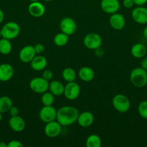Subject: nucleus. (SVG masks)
<instances>
[{
  "label": "nucleus",
  "instance_id": "6",
  "mask_svg": "<svg viewBox=\"0 0 147 147\" xmlns=\"http://www.w3.org/2000/svg\"><path fill=\"white\" fill-rule=\"evenodd\" d=\"M49 82L43 77H35L30 80L29 86L30 90L34 93L42 94L48 90Z\"/></svg>",
  "mask_w": 147,
  "mask_h": 147
},
{
  "label": "nucleus",
  "instance_id": "25",
  "mask_svg": "<svg viewBox=\"0 0 147 147\" xmlns=\"http://www.w3.org/2000/svg\"><path fill=\"white\" fill-rule=\"evenodd\" d=\"M69 40V36L63 32H59L53 37V42L58 47H63L66 45Z\"/></svg>",
  "mask_w": 147,
  "mask_h": 147
},
{
  "label": "nucleus",
  "instance_id": "13",
  "mask_svg": "<svg viewBox=\"0 0 147 147\" xmlns=\"http://www.w3.org/2000/svg\"><path fill=\"white\" fill-rule=\"evenodd\" d=\"M100 7L104 12L112 14L118 12L120 7L118 0H101Z\"/></svg>",
  "mask_w": 147,
  "mask_h": 147
},
{
  "label": "nucleus",
  "instance_id": "31",
  "mask_svg": "<svg viewBox=\"0 0 147 147\" xmlns=\"http://www.w3.org/2000/svg\"><path fill=\"white\" fill-rule=\"evenodd\" d=\"M34 49L36 54L40 55L45 51V46L42 43H37L34 45Z\"/></svg>",
  "mask_w": 147,
  "mask_h": 147
},
{
  "label": "nucleus",
  "instance_id": "22",
  "mask_svg": "<svg viewBox=\"0 0 147 147\" xmlns=\"http://www.w3.org/2000/svg\"><path fill=\"white\" fill-rule=\"evenodd\" d=\"M131 55L137 59H141L145 57L147 53V48L145 45L142 43H135L131 47Z\"/></svg>",
  "mask_w": 147,
  "mask_h": 147
},
{
  "label": "nucleus",
  "instance_id": "29",
  "mask_svg": "<svg viewBox=\"0 0 147 147\" xmlns=\"http://www.w3.org/2000/svg\"><path fill=\"white\" fill-rule=\"evenodd\" d=\"M138 112L141 118L147 119V100H143L138 104Z\"/></svg>",
  "mask_w": 147,
  "mask_h": 147
},
{
  "label": "nucleus",
  "instance_id": "21",
  "mask_svg": "<svg viewBox=\"0 0 147 147\" xmlns=\"http://www.w3.org/2000/svg\"><path fill=\"white\" fill-rule=\"evenodd\" d=\"M95 71L88 66H84L79 69L78 76L81 80L84 82H90L95 78Z\"/></svg>",
  "mask_w": 147,
  "mask_h": 147
},
{
  "label": "nucleus",
  "instance_id": "28",
  "mask_svg": "<svg viewBox=\"0 0 147 147\" xmlns=\"http://www.w3.org/2000/svg\"><path fill=\"white\" fill-rule=\"evenodd\" d=\"M40 100L43 106H53L55 101V96H53L50 91H46L42 93Z\"/></svg>",
  "mask_w": 147,
  "mask_h": 147
},
{
  "label": "nucleus",
  "instance_id": "8",
  "mask_svg": "<svg viewBox=\"0 0 147 147\" xmlns=\"http://www.w3.org/2000/svg\"><path fill=\"white\" fill-rule=\"evenodd\" d=\"M59 28L61 32L68 34L69 36L74 34L77 29L76 21L71 17H66L61 19L59 23Z\"/></svg>",
  "mask_w": 147,
  "mask_h": 147
},
{
  "label": "nucleus",
  "instance_id": "10",
  "mask_svg": "<svg viewBox=\"0 0 147 147\" xmlns=\"http://www.w3.org/2000/svg\"><path fill=\"white\" fill-rule=\"evenodd\" d=\"M131 17L137 24H147V7L144 6H137L131 11Z\"/></svg>",
  "mask_w": 147,
  "mask_h": 147
},
{
  "label": "nucleus",
  "instance_id": "12",
  "mask_svg": "<svg viewBox=\"0 0 147 147\" xmlns=\"http://www.w3.org/2000/svg\"><path fill=\"white\" fill-rule=\"evenodd\" d=\"M36 55L37 54L35 51L34 46L26 45L20 50L19 53V58L22 63H30Z\"/></svg>",
  "mask_w": 147,
  "mask_h": 147
},
{
  "label": "nucleus",
  "instance_id": "7",
  "mask_svg": "<svg viewBox=\"0 0 147 147\" xmlns=\"http://www.w3.org/2000/svg\"><path fill=\"white\" fill-rule=\"evenodd\" d=\"M81 93V88L76 82L72 81L66 83L64 86L63 96L69 100H74L79 98Z\"/></svg>",
  "mask_w": 147,
  "mask_h": 147
},
{
  "label": "nucleus",
  "instance_id": "17",
  "mask_svg": "<svg viewBox=\"0 0 147 147\" xmlns=\"http://www.w3.org/2000/svg\"><path fill=\"white\" fill-rule=\"evenodd\" d=\"M95 121V116L90 111H83L79 113L77 119V123L81 127L87 128L92 125Z\"/></svg>",
  "mask_w": 147,
  "mask_h": 147
},
{
  "label": "nucleus",
  "instance_id": "4",
  "mask_svg": "<svg viewBox=\"0 0 147 147\" xmlns=\"http://www.w3.org/2000/svg\"><path fill=\"white\" fill-rule=\"evenodd\" d=\"M112 104L118 112L125 113L131 109V101L126 96L123 94H117L112 98Z\"/></svg>",
  "mask_w": 147,
  "mask_h": 147
},
{
  "label": "nucleus",
  "instance_id": "19",
  "mask_svg": "<svg viewBox=\"0 0 147 147\" xmlns=\"http://www.w3.org/2000/svg\"><path fill=\"white\" fill-rule=\"evenodd\" d=\"M30 66L33 70L35 71H42L45 70L48 65V60L46 57L43 55H35V57L30 62Z\"/></svg>",
  "mask_w": 147,
  "mask_h": 147
},
{
  "label": "nucleus",
  "instance_id": "18",
  "mask_svg": "<svg viewBox=\"0 0 147 147\" xmlns=\"http://www.w3.org/2000/svg\"><path fill=\"white\" fill-rule=\"evenodd\" d=\"M14 70L9 63H2L0 65V81L7 82L14 76Z\"/></svg>",
  "mask_w": 147,
  "mask_h": 147
},
{
  "label": "nucleus",
  "instance_id": "44",
  "mask_svg": "<svg viewBox=\"0 0 147 147\" xmlns=\"http://www.w3.org/2000/svg\"><path fill=\"white\" fill-rule=\"evenodd\" d=\"M0 37H1V30H0Z\"/></svg>",
  "mask_w": 147,
  "mask_h": 147
},
{
  "label": "nucleus",
  "instance_id": "9",
  "mask_svg": "<svg viewBox=\"0 0 147 147\" xmlns=\"http://www.w3.org/2000/svg\"><path fill=\"white\" fill-rule=\"evenodd\" d=\"M38 116L41 121L46 123L56 120L57 110L53 106H43L40 110Z\"/></svg>",
  "mask_w": 147,
  "mask_h": 147
},
{
  "label": "nucleus",
  "instance_id": "27",
  "mask_svg": "<svg viewBox=\"0 0 147 147\" xmlns=\"http://www.w3.org/2000/svg\"><path fill=\"white\" fill-rule=\"evenodd\" d=\"M62 78L67 83L69 82L75 81L76 78V73L73 68L71 67H66L63 70L61 73Z\"/></svg>",
  "mask_w": 147,
  "mask_h": 147
},
{
  "label": "nucleus",
  "instance_id": "20",
  "mask_svg": "<svg viewBox=\"0 0 147 147\" xmlns=\"http://www.w3.org/2000/svg\"><path fill=\"white\" fill-rule=\"evenodd\" d=\"M64 86L63 83L59 80H50L49 82L48 91H50L55 97H59L63 95Z\"/></svg>",
  "mask_w": 147,
  "mask_h": 147
},
{
  "label": "nucleus",
  "instance_id": "23",
  "mask_svg": "<svg viewBox=\"0 0 147 147\" xmlns=\"http://www.w3.org/2000/svg\"><path fill=\"white\" fill-rule=\"evenodd\" d=\"M13 106L12 100L9 96H3L0 97V112L2 113L9 111Z\"/></svg>",
  "mask_w": 147,
  "mask_h": 147
},
{
  "label": "nucleus",
  "instance_id": "16",
  "mask_svg": "<svg viewBox=\"0 0 147 147\" xmlns=\"http://www.w3.org/2000/svg\"><path fill=\"white\" fill-rule=\"evenodd\" d=\"M9 126L14 132H22L25 129V121L19 115L11 116L9 120Z\"/></svg>",
  "mask_w": 147,
  "mask_h": 147
},
{
  "label": "nucleus",
  "instance_id": "42",
  "mask_svg": "<svg viewBox=\"0 0 147 147\" xmlns=\"http://www.w3.org/2000/svg\"><path fill=\"white\" fill-rule=\"evenodd\" d=\"M29 1H30V2H32V1H39V0H29Z\"/></svg>",
  "mask_w": 147,
  "mask_h": 147
},
{
  "label": "nucleus",
  "instance_id": "45",
  "mask_svg": "<svg viewBox=\"0 0 147 147\" xmlns=\"http://www.w3.org/2000/svg\"><path fill=\"white\" fill-rule=\"evenodd\" d=\"M0 82H1V81H0Z\"/></svg>",
  "mask_w": 147,
  "mask_h": 147
},
{
  "label": "nucleus",
  "instance_id": "43",
  "mask_svg": "<svg viewBox=\"0 0 147 147\" xmlns=\"http://www.w3.org/2000/svg\"><path fill=\"white\" fill-rule=\"evenodd\" d=\"M44 1H46V2H48V1H52V0H43Z\"/></svg>",
  "mask_w": 147,
  "mask_h": 147
},
{
  "label": "nucleus",
  "instance_id": "41",
  "mask_svg": "<svg viewBox=\"0 0 147 147\" xmlns=\"http://www.w3.org/2000/svg\"><path fill=\"white\" fill-rule=\"evenodd\" d=\"M2 113H1V112H0V122L1 121V120H2Z\"/></svg>",
  "mask_w": 147,
  "mask_h": 147
},
{
  "label": "nucleus",
  "instance_id": "26",
  "mask_svg": "<svg viewBox=\"0 0 147 147\" xmlns=\"http://www.w3.org/2000/svg\"><path fill=\"white\" fill-rule=\"evenodd\" d=\"M86 146L87 147H100L102 146V139L97 134H90L86 138Z\"/></svg>",
  "mask_w": 147,
  "mask_h": 147
},
{
  "label": "nucleus",
  "instance_id": "2",
  "mask_svg": "<svg viewBox=\"0 0 147 147\" xmlns=\"http://www.w3.org/2000/svg\"><path fill=\"white\" fill-rule=\"evenodd\" d=\"M130 81L135 87L144 88L147 85V70L141 67L133 69L130 73Z\"/></svg>",
  "mask_w": 147,
  "mask_h": 147
},
{
  "label": "nucleus",
  "instance_id": "1",
  "mask_svg": "<svg viewBox=\"0 0 147 147\" xmlns=\"http://www.w3.org/2000/svg\"><path fill=\"white\" fill-rule=\"evenodd\" d=\"M79 112L76 108L65 106L57 110L56 121L62 126H69L77 121Z\"/></svg>",
  "mask_w": 147,
  "mask_h": 147
},
{
  "label": "nucleus",
  "instance_id": "36",
  "mask_svg": "<svg viewBox=\"0 0 147 147\" xmlns=\"http://www.w3.org/2000/svg\"><path fill=\"white\" fill-rule=\"evenodd\" d=\"M133 1L135 5L137 6H144L147 4V0H133Z\"/></svg>",
  "mask_w": 147,
  "mask_h": 147
},
{
  "label": "nucleus",
  "instance_id": "5",
  "mask_svg": "<svg viewBox=\"0 0 147 147\" xmlns=\"http://www.w3.org/2000/svg\"><path fill=\"white\" fill-rule=\"evenodd\" d=\"M83 44L86 48L89 49V50H95L102 46V38L97 33H89L84 37Z\"/></svg>",
  "mask_w": 147,
  "mask_h": 147
},
{
  "label": "nucleus",
  "instance_id": "38",
  "mask_svg": "<svg viewBox=\"0 0 147 147\" xmlns=\"http://www.w3.org/2000/svg\"><path fill=\"white\" fill-rule=\"evenodd\" d=\"M4 20V11L0 9V24H1V23L3 22Z\"/></svg>",
  "mask_w": 147,
  "mask_h": 147
},
{
  "label": "nucleus",
  "instance_id": "39",
  "mask_svg": "<svg viewBox=\"0 0 147 147\" xmlns=\"http://www.w3.org/2000/svg\"><path fill=\"white\" fill-rule=\"evenodd\" d=\"M143 35L145 38L147 39V26L146 27H144V30H143Z\"/></svg>",
  "mask_w": 147,
  "mask_h": 147
},
{
  "label": "nucleus",
  "instance_id": "14",
  "mask_svg": "<svg viewBox=\"0 0 147 147\" xmlns=\"http://www.w3.org/2000/svg\"><path fill=\"white\" fill-rule=\"evenodd\" d=\"M28 12L32 17L39 18L43 17L46 13V7L39 1H32L28 6Z\"/></svg>",
  "mask_w": 147,
  "mask_h": 147
},
{
  "label": "nucleus",
  "instance_id": "34",
  "mask_svg": "<svg viewBox=\"0 0 147 147\" xmlns=\"http://www.w3.org/2000/svg\"><path fill=\"white\" fill-rule=\"evenodd\" d=\"M122 5L125 8L130 9L132 8L135 5V4H134L133 0H123L122 1Z\"/></svg>",
  "mask_w": 147,
  "mask_h": 147
},
{
  "label": "nucleus",
  "instance_id": "37",
  "mask_svg": "<svg viewBox=\"0 0 147 147\" xmlns=\"http://www.w3.org/2000/svg\"><path fill=\"white\" fill-rule=\"evenodd\" d=\"M95 54H96L97 56H99V57H101V56L103 55L104 54V51L102 49H101V47L97 49V50H95Z\"/></svg>",
  "mask_w": 147,
  "mask_h": 147
},
{
  "label": "nucleus",
  "instance_id": "24",
  "mask_svg": "<svg viewBox=\"0 0 147 147\" xmlns=\"http://www.w3.org/2000/svg\"><path fill=\"white\" fill-rule=\"evenodd\" d=\"M12 50V45L11 43V40L1 37L0 39V53L7 55L11 53Z\"/></svg>",
  "mask_w": 147,
  "mask_h": 147
},
{
  "label": "nucleus",
  "instance_id": "35",
  "mask_svg": "<svg viewBox=\"0 0 147 147\" xmlns=\"http://www.w3.org/2000/svg\"><path fill=\"white\" fill-rule=\"evenodd\" d=\"M141 67L144 70H147V57H144L141 61Z\"/></svg>",
  "mask_w": 147,
  "mask_h": 147
},
{
  "label": "nucleus",
  "instance_id": "33",
  "mask_svg": "<svg viewBox=\"0 0 147 147\" xmlns=\"http://www.w3.org/2000/svg\"><path fill=\"white\" fill-rule=\"evenodd\" d=\"M9 114L11 116H17L19 114V109L17 106H12L11 108L8 111Z\"/></svg>",
  "mask_w": 147,
  "mask_h": 147
},
{
  "label": "nucleus",
  "instance_id": "15",
  "mask_svg": "<svg viewBox=\"0 0 147 147\" xmlns=\"http://www.w3.org/2000/svg\"><path fill=\"white\" fill-rule=\"evenodd\" d=\"M109 22L112 29L115 30H121L125 26V19L122 14L115 12L110 15Z\"/></svg>",
  "mask_w": 147,
  "mask_h": 147
},
{
  "label": "nucleus",
  "instance_id": "40",
  "mask_svg": "<svg viewBox=\"0 0 147 147\" xmlns=\"http://www.w3.org/2000/svg\"><path fill=\"white\" fill-rule=\"evenodd\" d=\"M0 147H7V144L4 142H0Z\"/></svg>",
  "mask_w": 147,
  "mask_h": 147
},
{
  "label": "nucleus",
  "instance_id": "11",
  "mask_svg": "<svg viewBox=\"0 0 147 147\" xmlns=\"http://www.w3.org/2000/svg\"><path fill=\"white\" fill-rule=\"evenodd\" d=\"M62 127L63 126L56 120L52 121L46 123V126L44 127V133L47 137L51 138V139L56 138L61 133Z\"/></svg>",
  "mask_w": 147,
  "mask_h": 147
},
{
  "label": "nucleus",
  "instance_id": "32",
  "mask_svg": "<svg viewBox=\"0 0 147 147\" xmlns=\"http://www.w3.org/2000/svg\"><path fill=\"white\" fill-rule=\"evenodd\" d=\"M24 145L21 142L18 140H11L7 144V147H23Z\"/></svg>",
  "mask_w": 147,
  "mask_h": 147
},
{
  "label": "nucleus",
  "instance_id": "30",
  "mask_svg": "<svg viewBox=\"0 0 147 147\" xmlns=\"http://www.w3.org/2000/svg\"><path fill=\"white\" fill-rule=\"evenodd\" d=\"M42 77H43V78L46 79V80L50 81L53 77V72L50 70H43Z\"/></svg>",
  "mask_w": 147,
  "mask_h": 147
},
{
  "label": "nucleus",
  "instance_id": "3",
  "mask_svg": "<svg viewBox=\"0 0 147 147\" xmlns=\"http://www.w3.org/2000/svg\"><path fill=\"white\" fill-rule=\"evenodd\" d=\"M1 37L12 40L18 37L20 31H21V28L17 22L10 21L3 25L1 29Z\"/></svg>",
  "mask_w": 147,
  "mask_h": 147
}]
</instances>
